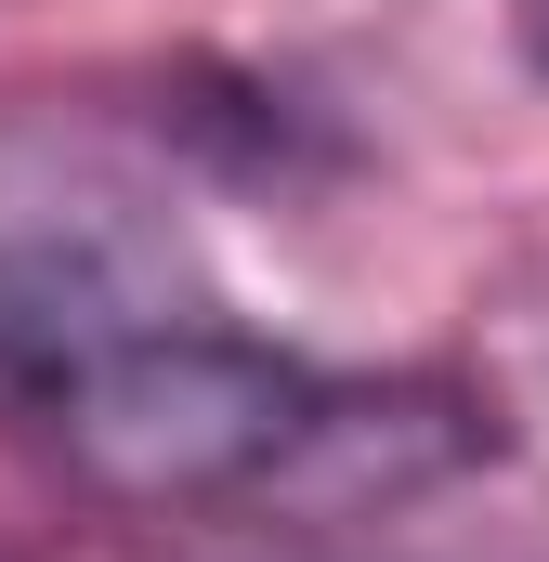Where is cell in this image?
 <instances>
[{"label": "cell", "mask_w": 549, "mask_h": 562, "mask_svg": "<svg viewBox=\"0 0 549 562\" xmlns=\"http://www.w3.org/2000/svg\"><path fill=\"white\" fill-rule=\"evenodd\" d=\"M340 406L354 380L197 301V314H157L132 340L79 353L0 431L105 524H274L288 484L327 458Z\"/></svg>", "instance_id": "obj_1"}, {"label": "cell", "mask_w": 549, "mask_h": 562, "mask_svg": "<svg viewBox=\"0 0 549 562\" xmlns=\"http://www.w3.org/2000/svg\"><path fill=\"white\" fill-rule=\"evenodd\" d=\"M497 13H511V53L549 79V0H497Z\"/></svg>", "instance_id": "obj_2"}, {"label": "cell", "mask_w": 549, "mask_h": 562, "mask_svg": "<svg viewBox=\"0 0 549 562\" xmlns=\"http://www.w3.org/2000/svg\"><path fill=\"white\" fill-rule=\"evenodd\" d=\"M40 562H144V550H40Z\"/></svg>", "instance_id": "obj_3"}]
</instances>
